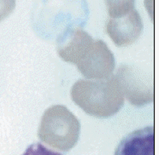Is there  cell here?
Wrapping results in <instances>:
<instances>
[{
    "label": "cell",
    "instance_id": "1",
    "mask_svg": "<svg viewBox=\"0 0 159 155\" xmlns=\"http://www.w3.org/2000/svg\"><path fill=\"white\" fill-rule=\"evenodd\" d=\"M73 101L86 114L109 118L120 111L125 99L116 76L104 80H80L71 88Z\"/></svg>",
    "mask_w": 159,
    "mask_h": 155
},
{
    "label": "cell",
    "instance_id": "2",
    "mask_svg": "<svg viewBox=\"0 0 159 155\" xmlns=\"http://www.w3.org/2000/svg\"><path fill=\"white\" fill-rule=\"evenodd\" d=\"M80 124L75 115L62 105H54L45 111L39 128V136L54 148L68 150L79 136Z\"/></svg>",
    "mask_w": 159,
    "mask_h": 155
},
{
    "label": "cell",
    "instance_id": "3",
    "mask_svg": "<svg viewBox=\"0 0 159 155\" xmlns=\"http://www.w3.org/2000/svg\"><path fill=\"white\" fill-rule=\"evenodd\" d=\"M123 96L133 106L143 107L154 101L153 83L138 69L128 65L121 66L116 75Z\"/></svg>",
    "mask_w": 159,
    "mask_h": 155
},
{
    "label": "cell",
    "instance_id": "4",
    "mask_svg": "<svg viewBox=\"0 0 159 155\" xmlns=\"http://www.w3.org/2000/svg\"><path fill=\"white\" fill-rule=\"evenodd\" d=\"M80 72L90 80H104L114 72L116 62L113 53L100 39L95 40L90 51L77 65Z\"/></svg>",
    "mask_w": 159,
    "mask_h": 155
},
{
    "label": "cell",
    "instance_id": "5",
    "mask_svg": "<svg viewBox=\"0 0 159 155\" xmlns=\"http://www.w3.org/2000/svg\"><path fill=\"white\" fill-rule=\"evenodd\" d=\"M143 22L134 9L119 18H111L106 24V32L118 47L133 45L141 34Z\"/></svg>",
    "mask_w": 159,
    "mask_h": 155
},
{
    "label": "cell",
    "instance_id": "6",
    "mask_svg": "<svg viewBox=\"0 0 159 155\" xmlns=\"http://www.w3.org/2000/svg\"><path fill=\"white\" fill-rule=\"evenodd\" d=\"M94 41L92 36L81 29L69 30L59 40L57 54L62 61L77 65L90 51Z\"/></svg>",
    "mask_w": 159,
    "mask_h": 155
},
{
    "label": "cell",
    "instance_id": "7",
    "mask_svg": "<svg viewBox=\"0 0 159 155\" xmlns=\"http://www.w3.org/2000/svg\"><path fill=\"white\" fill-rule=\"evenodd\" d=\"M114 155H155V132L153 126L141 128L121 139Z\"/></svg>",
    "mask_w": 159,
    "mask_h": 155
},
{
    "label": "cell",
    "instance_id": "8",
    "mask_svg": "<svg viewBox=\"0 0 159 155\" xmlns=\"http://www.w3.org/2000/svg\"><path fill=\"white\" fill-rule=\"evenodd\" d=\"M135 0H105L109 15L119 18L126 15L134 8Z\"/></svg>",
    "mask_w": 159,
    "mask_h": 155
},
{
    "label": "cell",
    "instance_id": "9",
    "mask_svg": "<svg viewBox=\"0 0 159 155\" xmlns=\"http://www.w3.org/2000/svg\"><path fill=\"white\" fill-rule=\"evenodd\" d=\"M21 155H62L58 152H56L51 148L45 147L39 142H35L29 145L23 153Z\"/></svg>",
    "mask_w": 159,
    "mask_h": 155
},
{
    "label": "cell",
    "instance_id": "10",
    "mask_svg": "<svg viewBox=\"0 0 159 155\" xmlns=\"http://www.w3.org/2000/svg\"><path fill=\"white\" fill-rule=\"evenodd\" d=\"M16 0H0V21H4L14 11Z\"/></svg>",
    "mask_w": 159,
    "mask_h": 155
}]
</instances>
